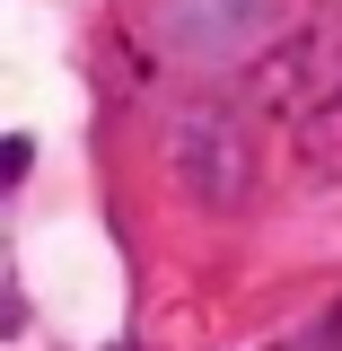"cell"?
I'll return each instance as SVG.
<instances>
[{"label": "cell", "mask_w": 342, "mask_h": 351, "mask_svg": "<svg viewBox=\"0 0 342 351\" xmlns=\"http://www.w3.org/2000/svg\"><path fill=\"white\" fill-rule=\"evenodd\" d=\"M299 132V149H316V158H342V97H325L307 123H290Z\"/></svg>", "instance_id": "3"}, {"label": "cell", "mask_w": 342, "mask_h": 351, "mask_svg": "<svg viewBox=\"0 0 342 351\" xmlns=\"http://www.w3.org/2000/svg\"><path fill=\"white\" fill-rule=\"evenodd\" d=\"M325 9H342V0H325Z\"/></svg>", "instance_id": "5"}, {"label": "cell", "mask_w": 342, "mask_h": 351, "mask_svg": "<svg viewBox=\"0 0 342 351\" xmlns=\"http://www.w3.org/2000/svg\"><path fill=\"white\" fill-rule=\"evenodd\" d=\"M325 97H342V27L290 36L281 53H263V62H255V106H272L281 123H307Z\"/></svg>", "instance_id": "2"}, {"label": "cell", "mask_w": 342, "mask_h": 351, "mask_svg": "<svg viewBox=\"0 0 342 351\" xmlns=\"http://www.w3.org/2000/svg\"><path fill=\"white\" fill-rule=\"evenodd\" d=\"M167 176L202 211H237L255 193V141L237 123V106H184L167 123Z\"/></svg>", "instance_id": "1"}, {"label": "cell", "mask_w": 342, "mask_h": 351, "mask_svg": "<svg viewBox=\"0 0 342 351\" xmlns=\"http://www.w3.org/2000/svg\"><path fill=\"white\" fill-rule=\"evenodd\" d=\"M27 158H36L27 141H0V176H18V167H27Z\"/></svg>", "instance_id": "4"}]
</instances>
